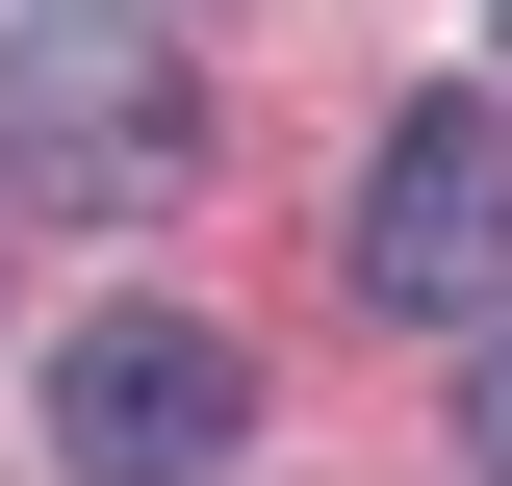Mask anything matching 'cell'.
<instances>
[{"instance_id":"7a4b0ae2","label":"cell","mask_w":512,"mask_h":486,"mask_svg":"<svg viewBox=\"0 0 512 486\" xmlns=\"http://www.w3.org/2000/svg\"><path fill=\"white\" fill-rule=\"evenodd\" d=\"M231 435H256V359L205 333V307H103V333L52 359V461L77 486H205Z\"/></svg>"},{"instance_id":"6da1fadb","label":"cell","mask_w":512,"mask_h":486,"mask_svg":"<svg viewBox=\"0 0 512 486\" xmlns=\"http://www.w3.org/2000/svg\"><path fill=\"white\" fill-rule=\"evenodd\" d=\"M0 154L77 180V205H154V180L205 154L180 26H154V0H0Z\"/></svg>"},{"instance_id":"277c9868","label":"cell","mask_w":512,"mask_h":486,"mask_svg":"<svg viewBox=\"0 0 512 486\" xmlns=\"http://www.w3.org/2000/svg\"><path fill=\"white\" fill-rule=\"evenodd\" d=\"M461 461L512 486V307H487V359H461Z\"/></svg>"},{"instance_id":"3957f363","label":"cell","mask_w":512,"mask_h":486,"mask_svg":"<svg viewBox=\"0 0 512 486\" xmlns=\"http://www.w3.org/2000/svg\"><path fill=\"white\" fill-rule=\"evenodd\" d=\"M359 307H512V103H410L359 154Z\"/></svg>"}]
</instances>
